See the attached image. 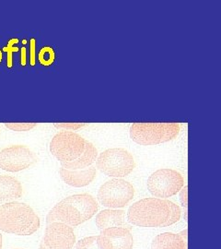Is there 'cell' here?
Returning <instances> with one entry per match:
<instances>
[{
	"label": "cell",
	"instance_id": "obj_28",
	"mask_svg": "<svg viewBox=\"0 0 221 249\" xmlns=\"http://www.w3.org/2000/svg\"><path fill=\"white\" fill-rule=\"evenodd\" d=\"M2 59H3V53H2V50H0V63L2 61Z\"/></svg>",
	"mask_w": 221,
	"mask_h": 249
},
{
	"label": "cell",
	"instance_id": "obj_14",
	"mask_svg": "<svg viewBox=\"0 0 221 249\" xmlns=\"http://www.w3.org/2000/svg\"><path fill=\"white\" fill-rule=\"evenodd\" d=\"M23 195V187L18 179L0 175V205L13 202Z\"/></svg>",
	"mask_w": 221,
	"mask_h": 249
},
{
	"label": "cell",
	"instance_id": "obj_22",
	"mask_svg": "<svg viewBox=\"0 0 221 249\" xmlns=\"http://www.w3.org/2000/svg\"><path fill=\"white\" fill-rule=\"evenodd\" d=\"M36 63V40L32 38L30 40V65L34 67Z\"/></svg>",
	"mask_w": 221,
	"mask_h": 249
},
{
	"label": "cell",
	"instance_id": "obj_1",
	"mask_svg": "<svg viewBox=\"0 0 221 249\" xmlns=\"http://www.w3.org/2000/svg\"><path fill=\"white\" fill-rule=\"evenodd\" d=\"M95 197L89 194L72 195L55 205L46 217V223H63L77 227L90 220L98 212Z\"/></svg>",
	"mask_w": 221,
	"mask_h": 249
},
{
	"label": "cell",
	"instance_id": "obj_4",
	"mask_svg": "<svg viewBox=\"0 0 221 249\" xmlns=\"http://www.w3.org/2000/svg\"><path fill=\"white\" fill-rule=\"evenodd\" d=\"M180 129L177 123H135L130 126V138L142 146H152L176 139Z\"/></svg>",
	"mask_w": 221,
	"mask_h": 249
},
{
	"label": "cell",
	"instance_id": "obj_30",
	"mask_svg": "<svg viewBox=\"0 0 221 249\" xmlns=\"http://www.w3.org/2000/svg\"></svg>",
	"mask_w": 221,
	"mask_h": 249
},
{
	"label": "cell",
	"instance_id": "obj_19",
	"mask_svg": "<svg viewBox=\"0 0 221 249\" xmlns=\"http://www.w3.org/2000/svg\"><path fill=\"white\" fill-rule=\"evenodd\" d=\"M74 249H100L97 245V236H88L77 242Z\"/></svg>",
	"mask_w": 221,
	"mask_h": 249
},
{
	"label": "cell",
	"instance_id": "obj_5",
	"mask_svg": "<svg viewBox=\"0 0 221 249\" xmlns=\"http://www.w3.org/2000/svg\"><path fill=\"white\" fill-rule=\"evenodd\" d=\"M96 167L106 177L123 178L136 167L132 154L125 149L114 148L102 151L96 160Z\"/></svg>",
	"mask_w": 221,
	"mask_h": 249
},
{
	"label": "cell",
	"instance_id": "obj_13",
	"mask_svg": "<svg viewBox=\"0 0 221 249\" xmlns=\"http://www.w3.org/2000/svg\"><path fill=\"white\" fill-rule=\"evenodd\" d=\"M95 223L101 231L111 227H123L128 230L131 229V225L125 219V212L123 210H103L97 214Z\"/></svg>",
	"mask_w": 221,
	"mask_h": 249
},
{
	"label": "cell",
	"instance_id": "obj_24",
	"mask_svg": "<svg viewBox=\"0 0 221 249\" xmlns=\"http://www.w3.org/2000/svg\"><path fill=\"white\" fill-rule=\"evenodd\" d=\"M56 128H66L68 129H72V130H77L80 127L85 126V124H53Z\"/></svg>",
	"mask_w": 221,
	"mask_h": 249
},
{
	"label": "cell",
	"instance_id": "obj_18",
	"mask_svg": "<svg viewBox=\"0 0 221 249\" xmlns=\"http://www.w3.org/2000/svg\"><path fill=\"white\" fill-rule=\"evenodd\" d=\"M18 39L17 38H13V39H10L9 42H8V45L6 46H4L2 48V51L7 53V67L9 69H11L13 67V57H12V54L13 53H17L18 50V47H17L16 45L18 44Z\"/></svg>",
	"mask_w": 221,
	"mask_h": 249
},
{
	"label": "cell",
	"instance_id": "obj_23",
	"mask_svg": "<svg viewBox=\"0 0 221 249\" xmlns=\"http://www.w3.org/2000/svg\"><path fill=\"white\" fill-rule=\"evenodd\" d=\"M187 196H188V187L186 186L185 187H183L180 191V201H181V204L182 206L187 210Z\"/></svg>",
	"mask_w": 221,
	"mask_h": 249
},
{
	"label": "cell",
	"instance_id": "obj_11",
	"mask_svg": "<svg viewBox=\"0 0 221 249\" xmlns=\"http://www.w3.org/2000/svg\"><path fill=\"white\" fill-rule=\"evenodd\" d=\"M97 245L100 249H133L134 238L126 228L111 227L101 231Z\"/></svg>",
	"mask_w": 221,
	"mask_h": 249
},
{
	"label": "cell",
	"instance_id": "obj_21",
	"mask_svg": "<svg viewBox=\"0 0 221 249\" xmlns=\"http://www.w3.org/2000/svg\"><path fill=\"white\" fill-rule=\"evenodd\" d=\"M181 209L178 205L175 203H172V208H171V214H170V217L169 219L168 223H166L165 227H168L170 226L174 223H176L177 222L180 221L181 219Z\"/></svg>",
	"mask_w": 221,
	"mask_h": 249
},
{
	"label": "cell",
	"instance_id": "obj_17",
	"mask_svg": "<svg viewBox=\"0 0 221 249\" xmlns=\"http://www.w3.org/2000/svg\"><path fill=\"white\" fill-rule=\"evenodd\" d=\"M38 59H39V62L41 63V65L45 67L51 66L55 59V53L53 48L50 46L43 47L39 52Z\"/></svg>",
	"mask_w": 221,
	"mask_h": 249
},
{
	"label": "cell",
	"instance_id": "obj_10",
	"mask_svg": "<svg viewBox=\"0 0 221 249\" xmlns=\"http://www.w3.org/2000/svg\"><path fill=\"white\" fill-rule=\"evenodd\" d=\"M42 242L48 249H72L76 235L69 225L54 222L47 224Z\"/></svg>",
	"mask_w": 221,
	"mask_h": 249
},
{
	"label": "cell",
	"instance_id": "obj_7",
	"mask_svg": "<svg viewBox=\"0 0 221 249\" xmlns=\"http://www.w3.org/2000/svg\"><path fill=\"white\" fill-rule=\"evenodd\" d=\"M135 196L132 184L123 178H114L102 184L98 191V200L108 209L124 208Z\"/></svg>",
	"mask_w": 221,
	"mask_h": 249
},
{
	"label": "cell",
	"instance_id": "obj_6",
	"mask_svg": "<svg viewBox=\"0 0 221 249\" xmlns=\"http://www.w3.org/2000/svg\"><path fill=\"white\" fill-rule=\"evenodd\" d=\"M87 141L80 134L64 130L53 136L50 151L61 162H71L79 159L86 149Z\"/></svg>",
	"mask_w": 221,
	"mask_h": 249
},
{
	"label": "cell",
	"instance_id": "obj_29",
	"mask_svg": "<svg viewBox=\"0 0 221 249\" xmlns=\"http://www.w3.org/2000/svg\"><path fill=\"white\" fill-rule=\"evenodd\" d=\"M22 44H23V45H26L27 40H23V41H22Z\"/></svg>",
	"mask_w": 221,
	"mask_h": 249
},
{
	"label": "cell",
	"instance_id": "obj_20",
	"mask_svg": "<svg viewBox=\"0 0 221 249\" xmlns=\"http://www.w3.org/2000/svg\"><path fill=\"white\" fill-rule=\"evenodd\" d=\"M5 126L9 128L12 131H17V132H26L30 131L33 128L37 126L35 123H7L5 124Z\"/></svg>",
	"mask_w": 221,
	"mask_h": 249
},
{
	"label": "cell",
	"instance_id": "obj_3",
	"mask_svg": "<svg viewBox=\"0 0 221 249\" xmlns=\"http://www.w3.org/2000/svg\"><path fill=\"white\" fill-rule=\"evenodd\" d=\"M40 218L22 202H9L0 206V231L17 235H32L40 228Z\"/></svg>",
	"mask_w": 221,
	"mask_h": 249
},
{
	"label": "cell",
	"instance_id": "obj_8",
	"mask_svg": "<svg viewBox=\"0 0 221 249\" xmlns=\"http://www.w3.org/2000/svg\"><path fill=\"white\" fill-rule=\"evenodd\" d=\"M185 186V179L176 170L162 168L154 172L148 179L147 187L151 195L167 199L175 196Z\"/></svg>",
	"mask_w": 221,
	"mask_h": 249
},
{
	"label": "cell",
	"instance_id": "obj_2",
	"mask_svg": "<svg viewBox=\"0 0 221 249\" xmlns=\"http://www.w3.org/2000/svg\"><path fill=\"white\" fill-rule=\"evenodd\" d=\"M172 201L157 197L143 198L131 205L127 222L144 228L165 227L171 214Z\"/></svg>",
	"mask_w": 221,
	"mask_h": 249
},
{
	"label": "cell",
	"instance_id": "obj_26",
	"mask_svg": "<svg viewBox=\"0 0 221 249\" xmlns=\"http://www.w3.org/2000/svg\"><path fill=\"white\" fill-rule=\"evenodd\" d=\"M39 249H48L44 245V243L42 242L41 244H40V247H39Z\"/></svg>",
	"mask_w": 221,
	"mask_h": 249
},
{
	"label": "cell",
	"instance_id": "obj_27",
	"mask_svg": "<svg viewBox=\"0 0 221 249\" xmlns=\"http://www.w3.org/2000/svg\"><path fill=\"white\" fill-rule=\"evenodd\" d=\"M0 249H2V234L0 233Z\"/></svg>",
	"mask_w": 221,
	"mask_h": 249
},
{
	"label": "cell",
	"instance_id": "obj_9",
	"mask_svg": "<svg viewBox=\"0 0 221 249\" xmlns=\"http://www.w3.org/2000/svg\"><path fill=\"white\" fill-rule=\"evenodd\" d=\"M37 160L35 153L24 145H12L0 151V169L7 172L28 169Z\"/></svg>",
	"mask_w": 221,
	"mask_h": 249
},
{
	"label": "cell",
	"instance_id": "obj_16",
	"mask_svg": "<svg viewBox=\"0 0 221 249\" xmlns=\"http://www.w3.org/2000/svg\"><path fill=\"white\" fill-rule=\"evenodd\" d=\"M98 158V151L96 147L87 141L86 149L79 159L71 162H61V167L68 170H80L92 166L96 162Z\"/></svg>",
	"mask_w": 221,
	"mask_h": 249
},
{
	"label": "cell",
	"instance_id": "obj_15",
	"mask_svg": "<svg viewBox=\"0 0 221 249\" xmlns=\"http://www.w3.org/2000/svg\"><path fill=\"white\" fill-rule=\"evenodd\" d=\"M152 249H187V240L179 233L163 232L157 235L151 244Z\"/></svg>",
	"mask_w": 221,
	"mask_h": 249
},
{
	"label": "cell",
	"instance_id": "obj_12",
	"mask_svg": "<svg viewBox=\"0 0 221 249\" xmlns=\"http://www.w3.org/2000/svg\"><path fill=\"white\" fill-rule=\"evenodd\" d=\"M59 175L67 185L73 187H84L93 182L97 175V170L93 166L80 170H68L61 167Z\"/></svg>",
	"mask_w": 221,
	"mask_h": 249
},
{
	"label": "cell",
	"instance_id": "obj_25",
	"mask_svg": "<svg viewBox=\"0 0 221 249\" xmlns=\"http://www.w3.org/2000/svg\"><path fill=\"white\" fill-rule=\"evenodd\" d=\"M27 64V49L25 47H21L20 49V66L25 67Z\"/></svg>",
	"mask_w": 221,
	"mask_h": 249
}]
</instances>
